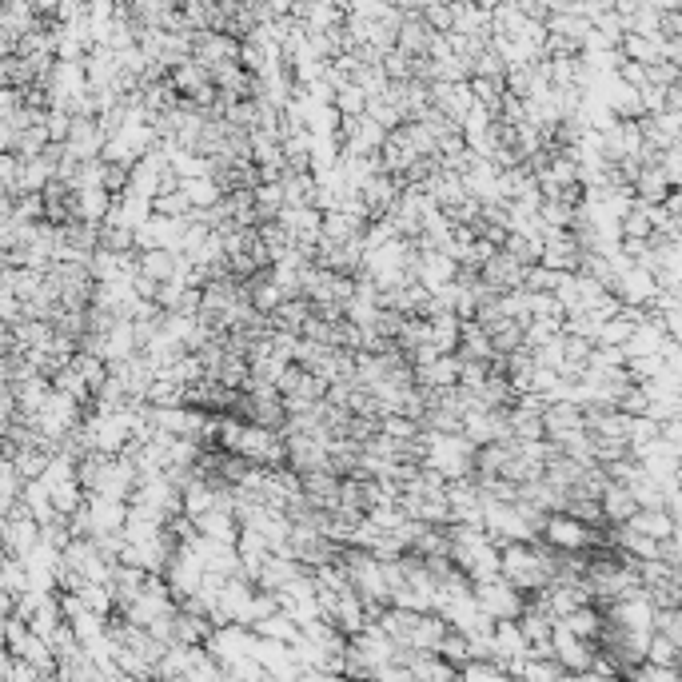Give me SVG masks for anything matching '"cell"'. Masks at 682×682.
<instances>
[{
	"instance_id": "2",
	"label": "cell",
	"mask_w": 682,
	"mask_h": 682,
	"mask_svg": "<svg viewBox=\"0 0 682 682\" xmlns=\"http://www.w3.org/2000/svg\"><path fill=\"white\" fill-rule=\"evenodd\" d=\"M551 647H555V663L567 671V675H595V663H599V643H587V639H579V635H571L563 623L555 627V639H551Z\"/></svg>"
},
{
	"instance_id": "9",
	"label": "cell",
	"mask_w": 682,
	"mask_h": 682,
	"mask_svg": "<svg viewBox=\"0 0 682 682\" xmlns=\"http://www.w3.org/2000/svg\"><path fill=\"white\" fill-rule=\"evenodd\" d=\"M679 655H682L679 643L655 635V639H651V651H647V663H651V667H679Z\"/></svg>"
},
{
	"instance_id": "4",
	"label": "cell",
	"mask_w": 682,
	"mask_h": 682,
	"mask_svg": "<svg viewBox=\"0 0 682 682\" xmlns=\"http://www.w3.org/2000/svg\"><path fill=\"white\" fill-rule=\"evenodd\" d=\"M627 527L639 531L643 539H655V543H671L679 535V519L671 515V507H639V515Z\"/></svg>"
},
{
	"instance_id": "10",
	"label": "cell",
	"mask_w": 682,
	"mask_h": 682,
	"mask_svg": "<svg viewBox=\"0 0 682 682\" xmlns=\"http://www.w3.org/2000/svg\"><path fill=\"white\" fill-rule=\"evenodd\" d=\"M4 667H8V671H4V682H48L40 671H36V667H28V663H24V659H16V655H8V659H4Z\"/></svg>"
},
{
	"instance_id": "6",
	"label": "cell",
	"mask_w": 682,
	"mask_h": 682,
	"mask_svg": "<svg viewBox=\"0 0 682 682\" xmlns=\"http://www.w3.org/2000/svg\"><path fill=\"white\" fill-rule=\"evenodd\" d=\"M571 635H579V639H587V643H599L603 639V631H607V607H599V603H591V607H579L567 623H563Z\"/></svg>"
},
{
	"instance_id": "8",
	"label": "cell",
	"mask_w": 682,
	"mask_h": 682,
	"mask_svg": "<svg viewBox=\"0 0 682 682\" xmlns=\"http://www.w3.org/2000/svg\"><path fill=\"white\" fill-rule=\"evenodd\" d=\"M367 104H371V96L359 88V84H347L336 92V112H340L343 120H359V116H367Z\"/></svg>"
},
{
	"instance_id": "7",
	"label": "cell",
	"mask_w": 682,
	"mask_h": 682,
	"mask_svg": "<svg viewBox=\"0 0 682 682\" xmlns=\"http://www.w3.org/2000/svg\"><path fill=\"white\" fill-rule=\"evenodd\" d=\"M176 268H180L176 252H140V276L152 280V284H172Z\"/></svg>"
},
{
	"instance_id": "1",
	"label": "cell",
	"mask_w": 682,
	"mask_h": 682,
	"mask_svg": "<svg viewBox=\"0 0 682 682\" xmlns=\"http://www.w3.org/2000/svg\"><path fill=\"white\" fill-rule=\"evenodd\" d=\"M475 603H479V611L491 623H519L523 611H527V595L515 591L503 575L499 579H487V583H475Z\"/></svg>"
},
{
	"instance_id": "5",
	"label": "cell",
	"mask_w": 682,
	"mask_h": 682,
	"mask_svg": "<svg viewBox=\"0 0 682 682\" xmlns=\"http://www.w3.org/2000/svg\"><path fill=\"white\" fill-rule=\"evenodd\" d=\"M603 515H607V527H627L639 515V503H635V495L627 487L611 483L607 495H603Z\"/></svg>"
},
{
	"instance_id": "3",
	"label": "cell",
	"mask_w": 682,
	"mask_h": 682,
	"mask_svg": "<svg viewBox=\"0 0 682 682\" xmlns=\"http://www.w3.org/2000/svg\"><path fill=\"white\" fill-rule=\"evenodd\" d=\"M671 192H675V184H671V176H667V168H663V156H659V160H647L643 172H639V180H635V200H639V204L663 208V204L671 200Z\"/></svg>"
}]
</instances>
